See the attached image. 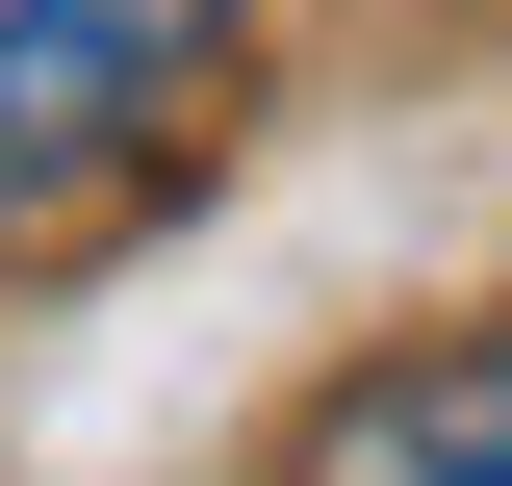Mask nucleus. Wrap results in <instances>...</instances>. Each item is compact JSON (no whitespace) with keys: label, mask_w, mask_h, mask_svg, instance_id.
<instances>
[{"label":"nucleus","mask_w":512,"mask_h":486,"mask_svg":"<svg viewBox=\"0 0 512 486\" xmlns=\"http://www.w3.org/2000/svg\"><path fill=\"white\" fill-rule=\"evenodd\" d=\"M205 52H231V0H0V231L77 205L128 128H180Z\"/></svg>","instance_id":"1"},{"label":"nucleus","mask_w":512,"mask_h":486,"mask_svg":"<svg viewBox=\"0 0 512 486\" xmlns=\"http://www.w3.org/2000/svg\"><path fill=\"white\" fill-rule=\"evenodd\" d=\"M282 486H512V333H410V359H359V384L308 410Z\"/></svg>","instance_id":"2"}]
</instances>
